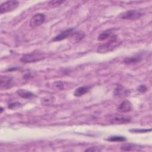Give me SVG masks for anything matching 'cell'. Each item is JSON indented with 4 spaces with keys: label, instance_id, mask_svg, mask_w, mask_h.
Returning <instances> with one entry per match:
<instances>
[{
    "label": "cell",
    "instance_id": "25",
    "mask_svg": "<svg viewBox=\"0 0 152 152\" xmlns=\"http://www.w3.org/2000/svg\"><path fill=\"white\" fill-rule=\"evenodd\" d=\"M31 76V75H30V74H25L24 76H23V78H25V79H26V78H29V77Z\"/></svg>",
    "mask_w": 152,
    "mask_h": 152
},
{
    "label": "cell",
    "instance_id": "22",
    "mask_svg": "<svg viewBox=\"0 0 152 152\" xmlns=\"http://www.w3.org/2000/svg\"><path fill=\"white\" fill-rule=\"evenodd\" d=\"M63 2H64V1H51L49 2V4L52 7H56L60 5Z\"/></svg>",
    "mask_w": 152,
    "mask_h": 152
},
{
    "label": "cell",
    "instance_id": "21",
    "mask_svg": "<svg viewBox=\"0 0 152 152\" xmlns=\"http://www.w3.org/2000/svg\"><path fill=\"white\" fill-rule=\"evenodd\" d=\"M151 129H130L129 131L132 132H135V133H145L147 132H149L151 131Z\"/></svg>",
    "mask_w": 152,
    "mask_h": 152
},
{
    "label": "cell",
    "instance_id": "5",
    "mask_svg": "<svg viewBox=\"0 0 152 152\" xmlns=\"http://www.w3.org/2000/svg\"><path fill=\"white\" fill-rule=\"evenodd\" d=\"M46 19L45 15L43 13H37L34 14L30 20V26L31 28H35L42 24Z\"/></svg>",
    "mask_w": 152,
    "mask_h": 152
},
{
    "label": "cell",
    "instance_id": "18",
    "mask_svg": "<svg viewBox=\"0 0 152 152\" xmlns=\"http://www.w3.org/2000/svg\"><path fill=\"white\" fill-rule=\"evenodd\" d=\"M126 138L124 137H122V136H113V137H109L107 140L110 141H112V142H115V141H120V142H122V141H126Z\"/></svg>",
    "mask_w": 152,
    "mask_h": 152
},
{
    "label": "cell",
    "instance_id": "24",
    "mask_svg": "<svg viewBox=\"0 0 152 152\" xmlns=\"http://www.w3.org/2000/svg\"><path fill=\"white\" fill-rule=\"evenodd\" d=\"M138 90L140 93H144L147 90V87L145 85H140L138 88Z\"/></svg>",
    "mask_w": 152,
    "mask_h": 152
},
{
    "label": "cell",
    "instance_id": "14",
    "mask_svg": "<svg viewBox=\"0 0 152 152\" xmlns=\"http://www.w3.org/2000/svg\"><path fill=\"white\" fill-rule=\"evenodd\" d=\"M141 60V58L140 56H134L126 57L124 59V62L126 64H131L134 63H137Z\"/></svg>",
    "mask_w": 152,
    "mask_h": 152
},
{
    "label": "cell",
    "instance_id": "6",
    "mask_svg": "<svg viewBox=\"0 0 152 152\" xmlns=\"http://www.w3.org/2000/svg\"><path fill=\"white\" fill-rule=\"evenodd\" d=\"M131 118L129 116L115 114L110 118V122L112 124H125L130 122Z\"/></svg>",
    "mask_w": 152,
    "mask_h": 152
},
{
    "label": "cell",
    "instance_id": "1",
    "mask_svg": "<svg viewBox=\"0 0 152 152\" xmlns=\"http://www.w3.org/2000/svg\"><path fill=\"white\" fill-rule=\"evenodd\" d=\"M121 43V42L118 39L116 35H113L110 37V40L106 43L100 45L97 49V52L98 53H107L110 51H112L118 46H119Z\"/></svg>",
    "mask_w": 152,
    "mask_h": 152
},
{
    "label": "cell",
    "instance_id": "9",
    "mask_svg": "<svg viewBox=\"0 0 152 152\" xmlns=\"http://www.w3.org/2000/svg\"><path fill=\"white\" fill-rule=\"evenodd\" d=\"M117 110L121 113H127L132 111L133 107L132 103L129 100H125L119 104Z\"/></svg>",
    "mask_w": 152,
    "mask_h": 152
},
{
    "label": "cell",
    "instance_id": "17",
    "mask_svg": "<svg viewBox=\"0 0 152 152\" xmlns=\"http://www.w3.org/2000/svg\"><path fill=\"white\" fill-rule=\"evenodd\" d=\"M137 147L135 145L132 144H124L121 147V149L123 151H131L135 150Z\"/></svg>",
    "mask_w": 152,
    "mask_h": 152
},
{
    "label": "cell",
    "instance_id": "13",
    "mask_svg": "<svg viewBox=\"0 0 152 152\" xmlns=\"http://www.w3.org/2000/svg\"><path fill=\"white\" fill-rule=\"evenodd\" d=\"M112 31H113L112 29H108L102 31L99 34L97 37V40L100 41H102L112 36H113Z\"/></svg>",
    "mask_w": 152,
    "mask_h": 152
},
{
    "label": "cell",
    "instance_id": "11",
    "mask_svg": "<svg viewBox=\"0 0 152 152\" xmlns=\"http://www.w3.org/2000/svg\"><path fill=\"white\" fill-rule=\"evenodd\" d=\"M90 89V87L88 86L80 87L75 90L74 92V95L76 97H80L84 95V94L87 93V92H88Z\"/></svg>",
    "mask_w": 152,
    "mask_h": 152
},
{
    "label": "cell",
    "instance_id": "4",
    "mask_svg": "<svg viewBox=\"0 0 152 152\" xmlns=\"http://www.w3.org/2000/svg\"><path fill=\"white\" fill-rule=\"evenodd\" d=\"M19 5L17 1H7L1 4L0 6V13L1 14L7 13L15 10Z\"/></svg>",
    "mask_w": 152,
    "mask_h": 152
},
{
    "label": "cell",
    "instance_id": "23",
    "mask_svg": "<svg viewBox=\"0 0 152 152\" xmlns=\"http://www.w3.org/2000/svg\"><path fill=\"white\" fill-rule=\"evenodd\" d=\"M101 149L97 147H89L88 148L85 150V151H100Z\"/></svg>",
    "mask_w": 152,
    "mask_h": 152
},
{
    "label": "cell",
    "instance_id": "12",
    "mask_svg": "<svg viewBox=\"0 0 152 152\" xmlns=\"http://www.w3.org/2000/svg\"><path fill=\"white\" fill-rule=\"evenodd\" d=\"M17 94L23 99H30L34 96V94L31 91L24 89H18L17 91Z\"/></svg>",
    "mask_w": 152,
    "mask_h": 152
},
{
    "label": "cell",
    "instance_id": "8",
    "mask_svg": "<svg viewBox=\"0 0 152 152\" xmlns=\"http://www.w3.org/2000/svg\"><path fill=\"white\" fill-rule=\"evenodd\" d=\"M74 28H68L65 30L60 33L59 34L55 36L53 38L52 41L53 42L61 41L66 38H68L72 35V34L74 33Z\"/></svg>",
    "mask_w": 152,
    "mask_h": 152
},
{
    "label": "cell",
    "instance_id": "19",
    "mask_svg": "<svg viewBox=\"0 0 152 152\" xmlns=\"http://www.w3.org/2000/svg\"><path fill=\"white\" fill-rule=\"evenodd\" d=\"M53 87L58 90H63L64 88V83L61 81H56L53 83Z\"/></svg>",
    "mask_w": 152,
    "mask_h": 152
},
{
    "label": "cell",
    "instance_id": "16",
    "mask_svg": "<svg viewBox=\"0 0 152 152\" xmlns=\"http://www.w3.org/2000/svg\"><path fill=\"white\" fill-rule=\"evenodd\" d=\"M55 101V98L53 96L47 95L42 99V103L44 105H49L52 104Z\"/></svg>",
    "mask_w": 152,
    "mask_h": 152
},
{
    "label": "cell",
    "instance_id": "3",
    "mask_svg": "<svg viewBox=\"0 0 152 152\" xmlns=\"http://www.w3.org/2000/svg\"><path fill=\"white\" fill-rule=\"evenodd\" d=\"M142 15V13L138 10H128L120 14L119 18L122 20H137L140 18Z\"/></svg>",
    "mask_w": 152,
    "mask_h": 152
},
{
    "label": "cell",
    "instance_id": "27",
    "mask_svg": "<svg viewBox=\"0 0 152 152\" xmlns=\"http://www.w3.org/2000/svg\"><path fill=\"white\" fill-rule=\"evenodd\" d=\"M2 111H3V108L1 107V113H2Z\"/></svg>",
    "mask_w": 152,
    "mask_h": 152
},
{
    "label": "cell",
    "instance_id": "10",
    "mask_svg": "<svg viewBox=\"0 0 152 152\" xmlns=\"http://www.w3.org/2000/svg\"><path fill=\"white\" fill-rule=\"evenodd\" d=\"M129 94H130V91L121 85L116 86L113 91V96L117 97L127 96H129Z\"/></svg>",
    "mask_w": 152,
    "mask_h": 152
},
{
    "label": "cell",
    "instance_id": "26",
    "mask_svg": "<svg viewBox=\"0 0 152 152\" xmlns=\"http://www.w3.org/2000/svg\"><path fill=\"white\" fill-rule=\"evenodd\" d=\"M18 68H9L8 70V71H12V70H16V69H17Z\"/></svg>",
    "mask_w": 152,
    "mask_h": 152
},
{
    "label": "cell",
    "instance_id": "15",
    "mask_svg": "<svg viewBox=\"0 0 152 152\" xmlns=\"http://www.w3.org/2000/svg\"><path fill=\"white\" fill-rule=\"evenodd\" d=\"M85 36V34L82 31H77L74 32L72 35L71 36L72 39L74 40V42H78L81 40Z\"/></svg>",
    "mask_w": 152,
    "mask_h": 152
},
{
    "label": "cell",
    "instance_id": "20",
    "mask_svg": "<svg viewBox=\"0 0 152 152\" xmlns=\"http://www.w3.org/2000/svg\"><path fill=\"white\" fill-rule=\"evenodd\" d=\"M21 106H22L21 103H20L18 102H15L10 103L8 105V107L9 109H17L18 107H20Z\"/></svg>",
    "mask_w": 152,
    "mask_h": 152
},
{
    "label": "cell",
    "instance_id": "7",
    "mask_svg": "<svg viewBox=\"0 0 152 152\" xmlns=\"http://www.w3.org/2000/svg\"><path fill=\"white\" fill-rule=\"evenodd\" d=\"M13 78L9 75H1L0 79L1 89H8L13 86Z\"/></svg>",
    "mask_w": 152,
    "mask_h": 152
},
{
    "label": "cell",
    "instance_id": "2",
    "mask_svg": "<svg viewBox=\"0 0 152 152\" xmlns=\"http://www.w3.org/2000/svg\"><path fill=\"white\" fill-rule=\"evenodd\" d=\"M45 58L44 53L40 52H33L29 53L24 55L20 59V61L23 63H31L40 61Z\"/></svg>",
    "mask_w": 152,
    "mask_h": 152
}]
</instances>
